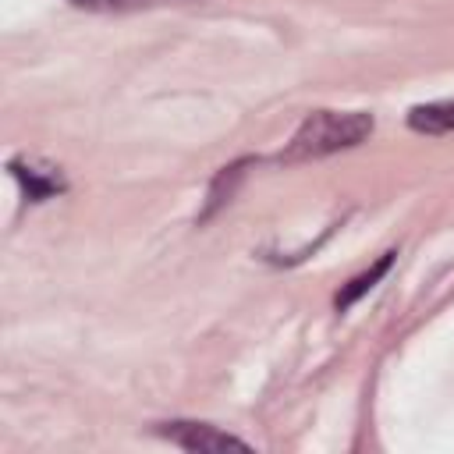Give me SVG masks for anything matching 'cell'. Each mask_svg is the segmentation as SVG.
Masks as SVG:
<instances>
[{"mask_svg":"<svg viewBox=\"0 0 454 454\" xmlns=\"http://www.w3.org/2000/svg\"><path fill=\"white\" fill-rule=\"evenodd\" d=\"M394 255H397V252H383V255H380V262H372V266H369L365 273H358L355 280H348V284H344V287L337 291L333 305H337L340 312H344V309H351V305H355V301H358V298H362L365 291H372V287H376V280H380V277H383V273L390 270Z\"/></svg>","mask_w":454,"mask_h":454,"instance_id":"obj_5","label":"cell"},{"mask_svg":"<svg viewBox=\"0 0 454 454\" xmlns=\"http://www.w3.org/2000/svg\"><path fill=\"white\" fill-rule=\"evenodd\" d=\"M78 7H89V11H124V7H138L145 0H71Z\"/></svg>","mask_w":454,"mask_h":454,"instance_id":"obj_6","label":"cell"},{"mask_svg":"<svg viewBox=\"0 0 454 454\" xmlns=\"http://www.w3.org/2000/svg\"><path fill=\"white\" fill-rule=\"evenodd\" d=\"M160 436H167L170 443L192 450V454H216V450H248V443L234 433H223L209 422H188V419H174V422H163L156 429Z\"/></svg>","mask_w":454,"mask_h":454,"instance_id":"obj_2","label":"cell"},{"mask_svg":"<svg viewBox=\"0 0 454 454\" xmlns=\"http://www.w3.org/2000/svg\"><path fill=\"white\" fill-rule=\"evenodd\" d=\"M376 121L365 110H316L291 135L287 149L277 156L280 163H309L333 156L340 149H355L372 135Z\"/></svg>","mask_w":454,"mask_h":454,"instance_id":"obj_1","label":"cell"},{"mask_svg":"<svg viewBox=\"0 0 454 454\" xmlns=\"http://www.w3.org/2000/svg\"><path fill=\"white\" fill-rule=\"evenodd\" d=\"M7 170H11V177L21 184L25 202H46V199H53V195H60V192L67 188V181H64L60 170L39 167V163H32V160H11Z\"/></svg>","mask_w":454,"mask_h":454,"instance_id":"obj_3","label":"cell"},{"mask_svg":"<svg viewBox=\"0 0 454 454\" xmlns=\"http://www.w3.org/2000/svg\"><path fill=\"white\" fill-rule=\"evenodd\" d=\"M408 128L422 135H454V99L422 103L408 110Z\"/></svg>","mask_w":454,"mask_h":454,"instance_id":"obj_4","label":"cell"}]
</instances>
